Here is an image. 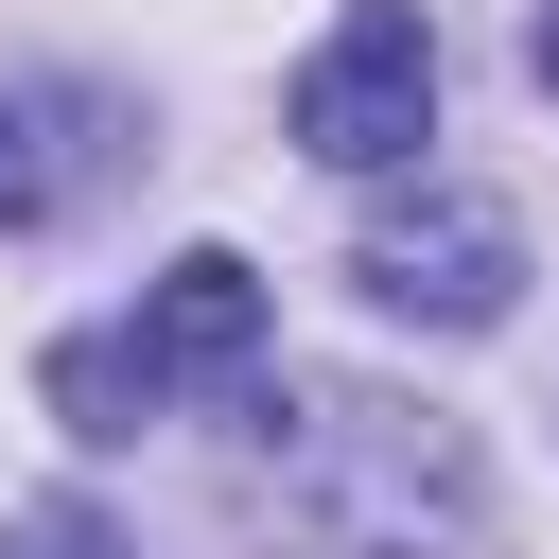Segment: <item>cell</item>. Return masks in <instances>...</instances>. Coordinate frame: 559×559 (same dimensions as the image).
I'll use <instances>...</instances> for the list:
<instances>
[{
  "instance_id": "cell-1",
  "label": "cell",
  "mask_w": 559,
  "mask_h": 559,
  "mask_svg": "<svg viewBox=\"0 0 559 559\" xmlns=\"http://www.w3.org/2000/svg\"><path fill=\"white\" fill-rule=\"evenodd\" d=\"M245 507L297 559H437L472 524V437L437 402H384V384H262Z\"/></svg>"
},
{
  "instance_id": "cell-2",
  "label": "cell",
  "mask_w": 559,
  "mask_h": 559,
  "mask_svg": "<svg viewBox=\"0 0 559 559\" xmlns=\"http://www.w3.org/2000/svg\"><path fill=\"white\" fill-rule=\"evenodd\" d=\"M419 140H437V35H419V0H349L314 35V70H297V157L402 175Z\"/></svg>"
},
{
  "instance_id": "cell-3",
  "label": "cell",
  "mask_w": 559,
  "mask_h": 559,
  "mask_svg": "<svg viewBox=\"0 0 559 559\" xmlns=\"http://www.w3.org/2000/svg\"><path fill=\"white\" fill-rule=\"evenodd\" d=\"M349 280H367L384 314H419V332H489V314L524 297V227H507L489 192H419V210H367Z\"/></svg>"
},
{
  "instance_id": "cell-4",
  "label": "cell",
  "mask_w": 559,
  "mask_h": 559,
  "mask_svg": "<svg viewBox=\"0 0 559 559\" xmlns=\"http://www.w3.org/2000/svg\"><path fill=\"white\" fill-rule=\"evenodd\" d=\"M122 349H140V384L175 402V384H227V367H262V262H227V245H192L140 314H122Z\"/></svg>"
},
{
  "instance_id": "cell-5",
  "label": "cell",
  "mask_w": 559,
  "mask_h": 559,
  "mask_svg": "<svg viewBox=\"0 0 559 559\" xmlns=\"http://www.w3.org/2000/svg\"><path fill=\"white\" fill-rule=\"evenodd\" d=\"M87 175H105V105L87 87H0V245L52 227Z\"/></svg>"
},
{
  "instance_id": "cell-6",
  "label": "cell",
  "mask_w": 559,
  "mask_h": 559,
  "mask_svg": "<svg viewBox=\"0 0 559 559\" xmlns=\"http://www.w3.org/2000/svg\"><path fill=\"white\" fill-rule=\"evenodd\" d=\"M35 384H52V419H70L87 454H122V437L157 419V384H140V349H122V332H70V349H52Z\"/></svg>"
},
{
  "instance_id": "cell-7",
  "label": "cell",
  "mask_w": 559,
  "mask_h": 559,
  "mask_svg": "<svg viewBox=\"0 0 559 559\" xmlns=\"http://www.w3.org/2000/svg\"><path fill=\"white\" fill-rule=\"evenodd\" d=\"M0 559H140V542H122L105 507H17V524H0Z\"/></svg>"
},
{
  "instance_id": "cell-8",
  "label": "cell",
  "mask_w": 559,
  "mask_h": 559,
  "mask_svg": "<svg viewBox=\"0 0 559 559\" xmlns=\"http://www.w3.org/2000/svg\"><path fill=\"white\" fill-rule=\"evenodd\" d=\"M524 70H542V87H559V0H542V35H524Z\"/></svg>"
}]
</instances>
